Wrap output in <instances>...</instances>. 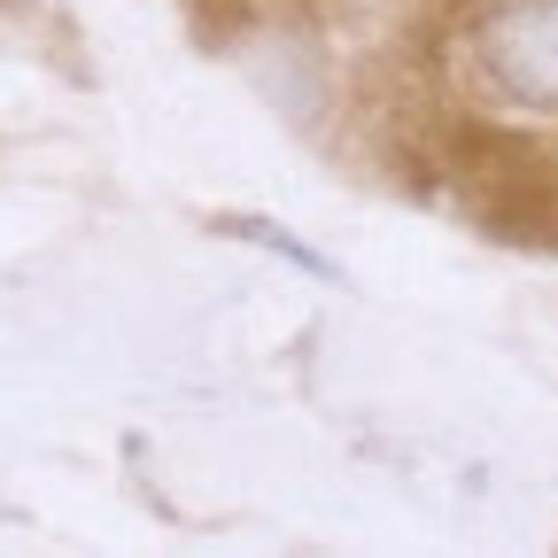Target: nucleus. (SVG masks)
<instances>
[{"label": "nucleus", "mask_w": 558, "mask_h": 558, "mask_svg": "<svg viewBox=\"0 0 558 558\" xmlns=\"http://www.w3.org/2000/svg\"><path fill=\"white\" fill-rule=\"evenodd\" d=\"M465 78L512 117H558V0H481L465 24Z\"/></svg>", "instance_id": "nucleus-1"}, {"label": "nucleus", "mask_w": 558, "mask_h": 558, "mask_svg": "<svg viewBox=\"0 0 558 558\" xmlns=\"http://www.w3.org/2000/svg\"><path fill=\"white\" fill-rule=\"evenodd\" d=\"M226 233H241V241H256V248H271V256H288L295 271H311V279H326V288H333V279H341V264H333L326 248H311V241H295V233H279V226H264V218H233Z\"/></svg>", "instance_id": "nucleus-2"}, {"label": "nucleus", "mask_w": 558, "mask_h": 558, "mask_svg": "<svg viewBox=\"0 0 558 558\" xmlns=\"http://www.w3.org/2000/svg\"><path fill=\"white\" fill-rule=\"evenodd\" d=\"M264 9H318V0H264Z\"/></svg>", "instance_id": "nucleus-3"}]
</instances>
